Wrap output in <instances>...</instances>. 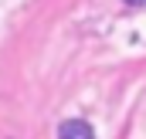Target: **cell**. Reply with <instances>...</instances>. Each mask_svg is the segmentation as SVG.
<instances>
[{
	"instance_id": "7a4b0ae2",
	"label": "cell",
	"mask_w": 146,
	"mask_h": 139,
	"mask_svg": "<svg viewBox=\"0 0 146 139\" xmlns=\"http://www.w3.org/2000/svg\"><path fill=\"white\" fill-rule=\"evenodd\" d=\"M122 3H129V7H146V0H122Z\"/></svg>"
},
{
	"instance_id": "6da1fadb",
	"label": "cell",
	"mask_w": 146,
	"mask_h": 139,
	"mask_svg": "<svg viewBox=\"0 0 146 139\" xmlns=\"http://www.w3.org/2000/svg\"><path fill=\"white\" fill-rule=\"evenodd\" d=\"M58 139H95V129L85 119H65L58 126Z\"/></svg>"
}]
</instances>
